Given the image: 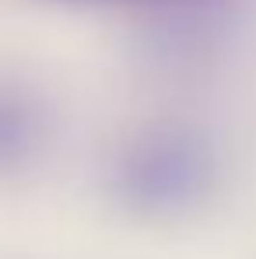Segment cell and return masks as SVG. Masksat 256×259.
<instances>
[]
</instances>
